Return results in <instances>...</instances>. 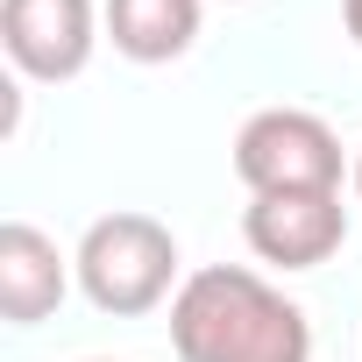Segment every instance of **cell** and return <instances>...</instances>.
<instances>
[{
	"mask_svg": "<svg viewBox=\"0 0 362 362\" xmlns=\"http://www.w3.org/2000/svg\"><path fill=\"white\" fill-rule=\"evenodd\" d=\"M177 362H313V320L270 277L242 263H206L170 298Z\"/></svg>",
	"mask_w": 362,
	"mask_h": 362,
	"instance_id": "1",
	"label": "cell"
},
{
	"mask_svg": "<svg viewBox=\"0 0 362 362\" xmlns=\"http://www.w3.org/2000/svg\"><path fill=\"white\" fill-rule=\"evenodd\" d=\"M199 0H107V36L135 64H177L199 43Z\"/></svg>",
	"mask_w": 362,
	"mask_h": 362,
	"instance_id": "7",
	"label": "cell"
},
{
	"mask_svg": "<svg viewBox=\"0 0 362 362\" xmlns=\"http://www.w3.org/2000/svg\"><path fill=\"white\" fill-rule=\"evenodd\" d=\"M15 128H22V86L0 78V135H15Z\"/></svg>",
	"mask_w": 362,
	"mask_h": 362,
	"instance_id": "8",
	"label": "cell"
},
{
	"mask_svg": "<svg viewBox=\"0 0 362 362\" xmlns=\"http://www.w3.org/2000/svg\"><path fill=\"white\" fill-rule=\"evenodd\" d=\"M71 270L78 263H64L36 221H0V320H15V327L50 320L71 291Z\"/></svg>",
	"mask_w": 362,
	"mask_h": 362,
	"instance_id": "6",
	"label": "cell"
},
{
	"mask_svg": "<svg viewBox=\"0 0 362 362\" xmlns=\"http://www.w3.org/2000/svg\"><path fill=\"white\" fill-rule=\"evenodd\" d=\"M242 235H249L256 263L320 270L348 242V206H341V192H249Z\"/></svg>",
	"mask_w": 362,
	"mask_h": 362,
	"instance_id": "5",
	"label": "cell"
},
{
	"mask_svg": "<svg viewBox=\"0 0 362 362\" xmlns=\"http://www.w3.org/2000/svg\"><path fill=\"white\" fill-rule=\"evenodd\" d=\"M86 362H107V355H86Z\"/></svg>",
	"mask_w": 362,
	"mask_h": 362,
	"instance_id": "11",
	"label": "cell"
},
{
	"mask_svg": "<svg viewBox=\"0 0 362 362\" xmlns=\"http://www.w3.org/2000/svg\"><path fill=\"white\" fill-rule=\"evenodd\" d=\"M341 22H348V36L362 43V0H341Z\"/></svg>",
	"mask_w": 362,
	"mask_h": 362,
	"instance_id": "9",
	"label": "cell"
},
{
	"mask_svg": "<svg viewBox=\"0 0 362 362\" xmlns=\"http://www.w3.org/2000/svg\"><path fill=\"white\" fill-rule=\"evenodd\" d=\"M78 284L100 313L114 320H135V313H156L163 298H177V235L156 221V214H100L86 235H78Z\"/></svg>",
	"mask_w": 362,
	"mask_h": 362,
	"instance_id": "2",
	"label": "cell"
},
{
	"mask_svg": "<svg viewBox=\"0 0 362 362\" xmlns=\"http://www.w3.org/2000/svg\"><path fill=\"white\" fill-rule=\"evenodd\" d=\"M348 177H355V199H362V149H355V170H348Z\"/></svg>",
	"mask_w": 362,
	"mask_h": 362,
	"instance_id": "10",
	"label": "cell"
},
{
	"mask_svg": "<svg viewBox=\"0 0 362 362\" xmlns=\"http://www.w3.org/2000/svg\"><path fill=\"white\" fill-rule=\"evenodd\" d=\"M100 8L93 0H0V50L22 78L64 86L86 71L93 43H100Z\"/></svg>",
	"mask_w": 362,
	"mask_h": 362,
	"instance_id": "4",
	"label": "cell"
},
{
	"mask_svg": "<svg viewBox=\"0 0 362 362\" xmlns=\"http://www.w3.org/2000/svg\"><path fill=\"white\" fill-rule=\"evenodd\" d=\"M341 135L313 107H256L235 135V177L249 192H341Z\"/></svg>",
	"mask_w": 362,
	"mask_h": 362,
	"instance_id": "3",
	"label": "cell"
}]
</instances>
